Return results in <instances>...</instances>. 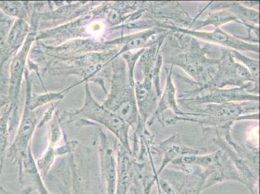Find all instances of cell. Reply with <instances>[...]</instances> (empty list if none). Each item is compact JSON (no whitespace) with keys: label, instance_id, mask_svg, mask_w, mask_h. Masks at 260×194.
I'll use <instances>...</instances> for the list:
<instances>
[{"label":"cell","instance_id":"cell-8","mask_svg":"<svg viewBox=\"0 0 260 194\" xmlns=\"http://www.w3.org/2000/svg\"><path fill=\"white\" fill-rule=\"evenodd\" d=\"M160 28L171 30V31L190 35L191 37L203 40V41L228 47L229 49H232V50L250 51L259 53L258 44L250 43L249 42L242 40L241 37L229 35L219 29V28H216L213 31L211 32L200 31L198 30L177 27V26L167 24V23H163L160 26Z\"/></svg>","mask_w":260,"mask_h":194},{"label":"cell","instance_id":"cell-5","mask_svg":"<svg viewBox=\"0 0 260 194\" xmlns=\"http://www.w3.org/2000/svg\"><path fill=\"white\" fill-rule=\"evenodd\" d=\"M31 30L28 35L23 46L18 49L11 59L8 82V97L9 105L13 108L11 115L10 129L13 130L14 122L17 120L18 115L19 101H20L21 86L23 77L26 70V63L31 47L37 41V28L39 26L31 25Z\"/></svg>","mask_w":260,"mask_h":194},{"label":"cell","instance_id":"cell-13","mask_svg":"<svg viewBox=\"0 0 260 194\" xmlns=\"http://www.w3.org/2000/svg\"><path fill=\"white\" fill-rule=\"evenodd\" d=\"M24 76L26 85H27L26 86L25 98L27 99L29 107L32 110H37V108L47 105V104L50 103L51 102H60L64 98L68 92H70L74 87L84 82V80H82L81 81L71 85L70 87L62 90V91L47 92V93L44 94H36L32 93V81L31 79H30L29 70L27 69H26Z\"/></svg>","mask_w":260,"mask_h":194},{"label":"cell","instance_id":"cell-12","mask_svg":"<svg viewBox=\"0 0 260 194\" xmlns=\"http://www.w3.org/2000/svg\"><path fill=\"white\" fill-rule=\"evenodd\" d=\"M174 66L165 68L167 73V80L164 91L160 95V99L158 102L157 108L152 117L148 120V126H152L155 120H158L163 126H165L164 113L168 110H172L176 116H181L184 112L181 110L177 105L176 97V88L172 79V70Z\"/></svg>","mask_w":260,"mask_h":194},{"label":"cell","instance_id":"cell-24","mask_svg":"<svg viewBox=\"0 0 260 194\" xmlns=\"http://www.w3.org/2000/svg\"><path fill=\"white\" fill-rule=\"evenodd\" d=\"M60 103V102H57V103L54 104V105L51 106V107L49 108V110H47V112L46 113V114L44 115L43 119L38 124V127H41L43 126L46 122H49V120L52 119V118L53 117V116H54L53 113L54 111L56 110V107H57L58 104Z\"/></svg>","mask_w":260,"mask_h":194},{"label":"cell","instance_id":"cell-9","mask_svg":"<svg viewBox=\"0 0 260 194\" xmlns=\"http://www.w3.org/2000/svg\"><path fill=\"white\" fill-rule=\"evenodd\" d=\"M169 31V30L159 27H153L151 29L143 30L141 31L126 35L112 40H106V46L110 48L122 46L119 53L115 56V59L122 54L134 50L146 48L150 47L157 40L163 33ZM114 59V60H115Z\"/></svg>","mask_w":260,"mask_h":194},{"label":"cell","instance_id":"cell-21","mask_svg":"<svg viewBox=\"0 0 260 194\" xmlns=\"http://www.w3.org/2000/svg\"><path fill=\"white\" fill-rule=\"evenodd\" d=\"M230 52L234 59L240 61L241 64H242L249 71L255 84H259V61L247 57L238 51L230 49Z\"/></svg>","mask_w":260,"mask_h":194},{"label":"cell","instance_id":"cell-25","mask_svg":"<svg viewBox=\"0 0 260 194\" xmlns=\"http://www.w3.org/2000/svg\"><path fill=\"white\" fill-rule=\"evenodd\" d=\"M9 104L8 97L6 95H3V94H0V113L3 109L6 107L7 105Z\"/></svg>","mask_w":260,"mask_h":194},{"label":"cell","instance_id":"cell-16","mask_svg":"<svg viewBox=\"0 0 260 194\" xmlns=\"http://www.w3.org/2000/svg\"><path fill=\"white\" fill-rule=\"evenodd\" d=\"M156 150L164 155V161L162 162L159 172L162 171L165 166H167L172 158H179V156L183 154H193L196 150L186 147L182 142L179 140V137L176 136L170 137L167 140L162 142Z\"/></svg>","mask_w":260,"mask_h":194},{"label":"cell","instance_id":"cell-6","mask_svg":"<svg viewBox=\"0 0 260 194\" xmlns=\"http://www.w3.org/2000/svg\"><path fill=\"white\" fill-rule=\"evenodd\" d=\"M248 82L254 83L249 71L234 59L230 49H223L217 63L216 72L212 79L202 86L196 84L193 80L190 81V84L193 88L212 87L223 89L226 86L242 87Z\"/></svg>","mask_w":260,"mask_h":194},{"label":"cell","instance_id":"cell-2","mask_svg":"<svg viewBox=\"0 0 260 194\" xmlns=\"http://www.w3.org/2000/svg\"><path fill=\"white\" fill-rule=\"evenodd\" d=\"M111 86L103 105L132 127L134 132L143 124L135 94V82L130 80L126 62L117 57L112 62Z\"/></svg>","mask_w":260,"mask_h":194},{"label":"cell","instance_id":"cell-15","mask_svg":"<svg viewBox=\"0 0 260 194\" xmlns=\"http://www.w3.org/2000/svg\"><path fill=\"white\" fill-rule=\"evenodd\" d=\"M31 25L25 19H16L7 38L6 49L13 54L23 46L29 35Z\"/></svg>","mask_w":260,"mask_h":194},{"label":"cell","instance_id":"cell-11","mask_svg":"<svg viewBox=\"0 0 260 194\" xmlns=\"http://www.w3.org/2000/svg\"><path fill=\"white\" fill-rule=\"evenodd\" d=\"M100 138V157L102 176L106 184L107 194H115L117 181V160L112 144L104 133L99 130Z\"/></svg>","mask_w":260,"mask_h":194},{"label":"cell","instance_id":"cell-14","mask_svg":"<svg viewBox=\"0 0 260 194\" xmlns=\"http://www.w3.org/2000/svg\"><path fill=\"white\" fill-rule=\"evenodd\" d=\"M117 160V181L115 194H126L129 185L132 165L129 160L131 151L127 150L119 141H116Z\"/></svg>","mask_w":260,"mask_h":194},{"label":"cell","instance_id":"cell-26","mask_svg":"<svg viewBox=\"0 0 260 194\" xmlns=\"http://www.w3.org/2000/svg\"><path fill=\"white\" fill-rule=\"evenodd\" d=\"M200 193H198V194H199Z\"/></svg>","mask_w":260,"mask_h":194},{"label":"cell","instance_id":"cell-1","mask_svg":"<svg viewBox=\"0 0 260 194\" xmlns=\"http://www.w3.org/2000/svg\"><path fill=\"white\" fill-rule=\"evenodd\" d=\"M211 44L202 46L196 38L183 33L171 31L160 48L163 62L183 69L196 84H206L216 72L219 56L209 58L214 50Z\"/></svg>","mask_w":260,"mask_h":194},{"label":"cell","instance_id":"cell-23","mask_svg":"<svg viewBox=\"0 0 260 194\" xmlns=\"http://www.w3.org/2000/svg\"><path fill=\"white\" fill-rule=\"evenodd\" d=\"M145 50V48H143L139 49L136 52H127L121 55L126 63L127 72H128L129 77L132 82H136L134 79L135 67Z\"/></svg>","mask_w":260,"mask_h":194},{"label":"cell","instance_id":"cell-19","mask_svg":"<svg viewBox=\"0 0 260 194\" xmlns=\"http://www.w3.org/2000/svg\"><path fill=\"white\" fill-rule=\"evenodd\" d=\"M26 172L30 180L34 184L35 188L40 194H51L45 185L42 180V174L38 169L37 162L33 157L31 148L28 150L22 163V173Z\"/></svg>","mask_w":260,"mask_h":194},{"label":"cell","instance_id":"cell-7","mask_svg":"<svg viewBox=\"0 0 260 194\" xmlns=\"http://www.w3.org/2000/svg\"><path fill=\"white\" fill-rule=\"evenodd\" d=\"M38 124V117L35 110L30 108L27 99L25 98L24 108L21 118L15 140L8 148V157L13 164L18 167L19 179L22 181V163L28 150L31 147V139Z\"/></svg>","mask_w":260,"mask_h":194},{"label":"cell","instance_id":"cell-4","mask_svg":"<svg viewBox=\"0 0 260 194\" xmlns=\"http://www.w3.org/2000/svg\"><path fill=\"white\" fill-rule=\"evenodd\" d=\"M177 101V103L185 106L188 110L208 104L221 105L245 101L259 103V85L248 82L245 86L231 89L192 88L184 91Z\"/></svg>","mask_w":260,"mask_h":194},{"label":"cell","instance_id":"cell-20","mask_svg":"<svg viewBox=\"0 0 260 194\" xmlns=\"http://www.w3.org/2000/svg\"><path fill=\"white\" fill-rule=\"evenodd\" d=\"M29 5L28 2L0 1V11L9 18L27 20Z\"/></svg>","mask_w":260,"mask_h":194},{"label":"cell","instance_id":"cell-17","mask_svg":"<svg viewBox=\"0 0 260 194\" xmlns=\"http://www.w3.org/2000/svg\"><path fill=\"white\" fill-rule=\"evenodd\" d=\"M12 113H13V108L8 104L0 113V175L3 170L5 158L7 157L9 148ZM3 187L0 185V190Z\"/></svg>","mask_w":260,"mask_h":194},{"label":"cell","instance_id":"cell-18","mask_svg":"<svg viewBox=\"0 0 260 194\" xmlns=\"http://www.w3.org/2000/svg\"><path fill=\"white\" fill-rule=\"evenodd\" d=\"M207 18L203 20H193L190 29L198 30L208 25H213L219 28L226 23L235 22L241 24L240 21L231 12L226 10H219L207 13Z\"/></svg>","mask_w":260,"mask_h":194},{"label":"cell","instance_id":"cell-10","mask_svg":"<svg viewBox=\"0 0 260 194\" xmlns=\"http://www.w3.org/2000/svg\"><path fill=\"white\" fill-rule=\"evenodd\" d=\"M135 94L141 120L144 125L152 117L160 96L156 89L152 75L143 76V81L135 82Z\"/></svg>","mask_w":260,"mask_h":194},{"label":"cell","instance_id":"cell-3","mask_svg":"<svg viewBox=\"0 0 260 194\" xmlns=\"http://www.w3.org/2000/svg\"><path fill=\"white\" fill-rule=\"evenodd\" d=\"M60 122H75L77 126H103L110 130L122 146L131 151L129 144V125L113 114L103 105H100L92 95L89 82H85V98L82 108L64 111L59 116Z\"/></svg>","mask_w":260,"mask_h":194},{"label":"cell","instance_id":"cell-22","mask_svg":"<svg viewBox=\"0 0 260 194\" xmlns=\"http://www.w3.org/2000/svg\"><path fill=\"white\" fill-rule=\"evenodd\" d=\"M57 157L54 146L49 145L46 151L37 161L38 169L40 173L42 174H46L51 169Z\"/></svg>","mask_w":260,"mask_h":194}]
</instances>
